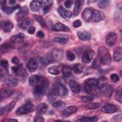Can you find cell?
Wrapping results in <instances>:
<instances>
[{
    "instance_id": "cell-10",
    "label": "cell",
    "mask_w": 122,
    "mask_h": 122,
    "mask_svg": "<svg viewBox=\"0 0 122 122\" xmlns=\"http://www.w3.org/2000/svg\"><path fill=\"white\" fill-rule=\"evenodd\" d=\"M94 52L92 50H89L86 51L83 54L82 60L83 62L86 63H90L92 60L94 56Z\"/></svg>"
},
{
    "instance_id": "cell-52",
    "label": "cell",
    "mask_w": 122,
    "mask_h": 122,
    "mask_svg": "<svg viewBox=\"0 0 122 122\" xmlns=\"http://www.w3.org/2000/svg\"><path fill=\"white\" fill-rule=\"evenodd\" d=\"M0 65L3 68L7 69L9 66V63L8 61L6 60H2L0 61Z\"/></svg>"
},
{
    "instance_id": "cell-38",
    "label": "cell",
    "mask_w": 122,
    "mask_h": 122,
    "mask_svg": "<svg viewBox=\"0 0 122 122\" xmlns=\"http://www.w3.org/2000/svg\"><path fill=\"white\" fill-rule=\"evenodd\" d=\"M16 74L19 77V78L22 81L25 80L27 78L28 75L27 71L23 68H20Z\"/></svg>"
},
{
    "instance_id": "cell-46",
    "label": "cell",
    "mask_w": 122,
    "mask_h": 122,
    "mask_svg": "<svg viewBox=\"0 0 122 122\" xmlns=\"http://www.w3.org/2000/svg\"><path fill=\"white\" fill-rule=\"evenodd\" d=\"M48 71L50 73L53 75H58L60 73L58 67L56 66H52L48 69Z\"/></svg>"
},
{
    "instance_id": "cell-56",
    "label": "cell",
    "mask_w": 122,
    "mask_h": 122,
    "mask_svg": "<svg viewBox=\"0 0 122 122\" xmlns=\"http://www.w3.org/2000/svg\"><path fill=\"white\" fill-rule=\"evenodd\" d=\"M11 61L12 62L16 65H19L20 64V61L19 60V59H18V58L17 57H13L11 60Z\"/></svg>"
},
{
    "instance_id": "cell-4",
    "label": "cell",
    "mask_w": 122,
    "mask_h": 122,
    "mask_svg": "<svg viewBox=\"0 0 122 122\" xmlns=\"http://www.w3.org/2000/svg\"><path fill=\"white\" fill-rule=\"evenodd\" d=\"M97 86V80L94 78H89L85 81L84 88L87 94H91Z\"/></svg>"
},
{
    "instance_id": "cell-2",
    "label": "cell",
    "mask_w": 122,
    "mask_h": 122,
    "mask_svg": "<svg viewBox=\"0 0 122 122\" xmlns=\"http://www.w3.org/2000/svg\"><path fill=\"white\" fill-rule=\"evenodd\" d=\"M35 109L34 105L30 102H27L19 107L16 112V113L18 115H23L27 114L33 111Z\"/></svg>"
},
{
    "instance_id": "cell-61",
    "label": "cell",
    "mask_w": 122,
    "mask_h": 122,
    "mask_svg": "<svg viewBox=\"0 0 122 122\" xmlns=\"http://www.w3.org/2000/svg\"><path fill=\"white\" fill-rule=\"evenodd\" d=\"M7 121H9V122H18V121L16 119H9V120H7Z\"/></svg>"
},
{
    "instance_id": "cell-37",
    "label": "cell",
    "mask_w": 122,
    "mask_h": 122,
    "mask_svg": "<svg viewBox=\"0 0 122 122\" xmlns=\"http://www.w3.org/2000/svg\"><path fill=\"white\" fill-rule=\"evenodd\" d=\"M68 40L69 38L67 36H58L54 37L53 41L54 42L59 43L60 44H65L68 41Z\"/></svg>"
},
{
    "instance_id": "cell-25",
    "label": "cell",
    "mask_w": 122,
    "mask_h": 122,
    "mask_svg": "<svg viewBox=\"0 0 122 122\" xmlns=\"http://www.w3.org/2000/svg\"><path fill=\"white\" fill-rule=\"evenodd\" d=\"M48 105L45 102H42L40 104L37 109V115H42L45 114L48 109Z\"/></svg>"
},
{
    "instance_id": "cell-36",
    "label": "cell",
    "mask_w": 122,
    "mask_h": 122,
    "mask_svg": "<svg viewBox=\"0 0 122 122\" xmlns=\"http://www.w3.org/2000/svg\"><path fill=\"white\" fill-rule=\"evenodd\" d=\"M98 118L97 116H93L92 117H83L81 119L76 120V122H97Z\"/></svg>"
},
{
    "instance_id": "cell-1",
    "label": "cell",
    "mask_w": 122,
    "mask_h": 122,
    "mask_svg": "<svg viewBox=\"0 0 122 122\" xmlns=\"http://www.w3.org/2000/svg\"><path fill=\"white\" fill-rule=\"evenodd\" d=\"M98 55L100 62L104 65L109 64L111 62V56L107 50L104 46H101L98 50Z\"/></svg>"
},
{
    "instance_id": "cell-40",
    "label": "cell",
    "mask_w": 122,
    "mask_h": 122,
    "mask_svg": "<svg viewBox=\"0 0 122 122\" xmlns=\"http://www.w3.org/2000/svg\"><path fill=\"white\" fill-rule=\"evenodd\" d=\"M122 86L120 85L116 89L115 91V98L116 100L122 103Z\"/></svg>"
},
{
    "instance_id": "cell-17",
    "label": "cell",
    "mask_w": 122,
    "mask_h": 122,
    "mask_svg": "<svg viewBox=\"0 0 122 122\" xmlns=\"http://www.w3.org/2000/svg\"><path fill=\"white\" fill-rule=\"evenodd\" d=\"M53 30L55 31H69L70 28L62 23L57 22L53 26Z\"/></svg>"
},
{
    "instance_id": "cell-23",
    "label": "cell",
    "mask_w": 122,
    "mask_h": 122,
    "mask_svg": "<svg viewBox=\"0 0 122 122\" xmlns=\"http://www.w3.org/2000/svg\"><path fill=\"white\" fill-rule=\"evenodd\" d=\"M84 0H78L75 1V6L73 9V14L74 15H78L81 10L83 5L84 4Z\"/></svg>"
},
{
    "instance_id": "cell-57",
    "label": "cell",
    "mask_w": 122,
    "mask_h": 122,
    "mask_svg": "<svg viewBox=\"0 0 122 122\" xmlns=\"http://www.w3.org/2000/svg\"><path fill=\"white\" fill-rule=\"evenodd\" d=\"M36 36L39 38H43L45 36V34L42 31L39 30L37 32Z\"/></svg>"
},
{
    "instance_id": "cell-11",
    "label": "cell",
    "mask_w": 122,
    "mask_h": 122,
    "mask_svg": "<svg viewBox=\"0 0 122 122\" xmlns=\"http://www.w3.org/2000/svg\"><path fill=\"white\" fill-rule=\"evenodd\" d=\"M1 29L5 32H10L13 28V23L9 20H4L1 22Z\"/></svg>"
},
{
    "instance_id": "cell-34",
    "label": "cell",
    "mask_w": 122,
    "mask_h": 122,
    "mask_svg": "<svg viewBox=\"0 0 122 122\" xmlns=\"http://www.w3.org/2000/svg\"><path fill=\"white\" fill-rule=\"evenodd\" d=\"M62 72L65 77H69L71 74V68L70 66L64 65L62 68Z\"/></svg>"
},
{
    "instance_id": "cell-50",
    "label": "cell",
    "mask_w": 122,
    "mask_h": 122,
    "mask_svg": "<svg viewBox=\"0 0 122 122\" xmlns=\"http://www.w3.org/2000/svg\"><path fill=\"white\" fill-rule=\"evenodd\" d=\"M81 98L83 102H89L93 100V97L92 96H81Z\"/></svg>"
},
{
    "instance_id": "cell-53",
    "label": "cell",
    "mask_w": 122,
    "mask_h": 122,
    "mask_svg": "<svg viewBox=\"0 0 122 122\" xmlns=\"http://www.w3.org/2000/svg\"><path fill=\"white\" fill-rule=\"evenodd\" d=\"M22 66V64H19V65H16V66H14L12 67L11 69L12 71L15 73H17V72L19 70V69L21 68Z\"/></svg>"
},
{
    "instance_id": "cell-19",
    "label": "cell",
    "mask_w": 122,
    "mask_h": 122,
    "mask_svg": "<svg viewBox=\"0 0 122 122\" xmlns=\"http://www.w3.org/2000/svg\"><path fill=\"white\" fill-rule=\"evenodd\" d=\"M15 104H16L15 102L14 101H12L6 106H4V107L1 108L0 110V114L1 115H4L9 112H10L14 108Z\"/></svg>"
},
{
    "instance_id": "cell-18",
    "label": "cell",
    "mask_w": 122,
    "mask_h": 122,
    "mask_svg": "<svg viewBox=\"0 0 122 122\" xmlns=\"http://www.w3.org/2000/svg\"><path fill=\"white\" fill-rule=\"evenodd\" d=\"M69 85L71 90L74 93H79L81 91V88L80 84L76 81L71 80L69 82Z\"/></svg>"
},
{
    "instance_id": "cell-20",
    "label": "cell",
    "mask_w": 122,
    "mask_h": 122,
    "mask_svg": "<svg viewBox=\"0 0 122 122\" xmlns=\"http://www.w3.org/2000/svg\"><path fill=\"white\" fill-rule=\"evenodd\" d=\"M117 110L116 106L113 104L106 105L101 109V111L106 113H113Z\"/></svg>"
},
{
    "instance_id": "cell-29",
    "label": "cell",
    "mask_w": 122,
    "mask_h": 122,
    "mask_svg": "<svg viewBox=\"0 0 122 122\" xmlns=\"http://www.w3.org/2000/svg\"><path fill=\"white\" fill-rule=\"evenodd\" d=\"M41 4V1L40 0H33L32 1L30 5V7L31 11L33 12L38 11Z\"/></svg>"
},
{
    "instance_id": "cell-3",
    "label": "cell",
    "mask_w": 122,
    "mask_h": 122,
    "mask_svg": "<svg viewBox=\"0 0 122 122\" xmlns=\"http://www.w3.org/2000/svg\"><path fill=\"white\" fill-rule=\"evenodd\" d=\"M48 87V82H46V81H45L43 84L36 85L33 90V94L35 97L37 99H40L42 97L43 92Z\"/></svg>"
},
{
    "instance_id": "cell-59",
    "label": "cell",
    "mask_w": 122,
    "mask_h": 122,
    "mask_svg": "<svg viewBox=\"0 0 122 122\" xmlns=\"http://www.w3.org/2000/svg\"><path fill=\"white\" fill-rule=\"evenodd\" d=\"M35 28L34 27H30L29 28L28 30V32L29 33L31 34H33L35 31Z\"/></svg>"
},
{
    "instance_id": "cell-14",
    "label": "cell",
    "mask_w": 122,
    "mask_h": 122,
    "mask_svg": "<svg viewBox=\"0 0 122 122\" xmlns=\"http://www.w3.org/2000/svg\"><path fill=\"white\" fill-rule=\"evenodd\" d=\"M59 14L63 18L67 19L71 18L72 16V13L71 11L67 10L62 6H60L58 9Z\"/></svg>"
},
{
    "instance_id": "cell-60",
    "label": "cell",
    "mask_w": 122,
    "mask_h": 122,
    "mask_svg": "<svg viewBox=\"0 0 122 122\" xmlns=\"http://www.w3.org/2000/svg\"><path fill=\"white\" fill-rule=\"evenodd\" d=\"M9 3L10 5H13L16 3V0H10L9 1Z\"/></svg>"
},
{
    "instance_id": "cell-8",
    "label": "cell",
    "mask_w": 122,
    "mask_h": 122,
    "mask_svg": "<svg viewBox=\"0 0 122 122\" xmlns=\"http://www.w3.org/2000/svg\"><path fill=\"white\" fill-rule=\"evenodd\" d=\"M117 41V35L114 32L109 33L106 37L105 42L109 46H113Z\"/></svg>"
},
{
    "instance_id": "cell-26",
    "label": "cell",
    "mask_w": 122,
    "mask_h": 122,
    "mask_svg": "<svg viewBox=\"0 0 122 122\" xmlns=\"http://www.w3.org/2000/svg\"><path fill=\"white\" fill-rule=\"evenodd\" d=\"M113 60L115 61H119L122 58V48L118 47L116 48L113 51Z\"/></svg>"
},
{
    "instance_id": "cell-21",
    "label": "cell",
    "mask_w": 122,
    "mask_h": 122,
    "mask_svg": "<svg viewBox=\"0 0 122 122\" xmlns=\"http://www.w3.org/2000/svg\"><path fill=\"white\" fill-rule=\"evenodd\" d=\"M53 4V2L51 0H42L41 1V8L44 14L47 13L51 7L52 6Z\"/></svg>"
},
{
    "instance_id": "cell-51",
    "label": "cell",
    "mask_w": 122,
    "mask_h": 122,
    "mask_svg": "<svg viewBox=\"0 0 122 122\" xmlns=\"http://www.w3.org/2000/svg\"><path fill=\"white\" fill-rule=\"evenodd\" d=\"M111 78L112 81L114 82H117L119 80V76L117 74H115V73H113V74H111Z\"/></svg>"
},
{
    "instance_id": "cell-6",
    "label": "cell",
    "mask_w": 122,
    "mask_h": 122,
    "mask_svg": "<svg viewBox=\"0 0 122 122\" xmlns=\"http://www.w3.org/2000/svg\"><path fill=\"white\" fill-rule=\"evenodd\" d=\"M18 24L20 28L25 29L30 27V26L32 24V21L29 18L24 17L19 19Z\"/></svg>"
},
{
    "instance_id": "cell-33",
    "label": "cell",
    "mask_w": 122,
    "mask_h": 122,
    "mask_svg": "<svg viewBox=\"0 0 122 122\" xmlns=\"http://www.w3.org/2000/svg\"><path fill=\"white\" fill-rule=\"evenodd\" d=\"M1 10L6 13L8 14H10L11 13H12L15 10L18 9H20V6L19 5H16L13 7H7L6 6H1Z\"/></svg>"
},
{
    "instance_id": "cell-24",
    "label": "cell",
    "mask_w": 122,
    "mask_h": 122,
    "mask_svg": "<svg viewBox=\"0 0 122 122\" xmlns=\"http://www.w3.org/2000/svg\"><path fill=\"white\" fill-rule=\"evenodd\" d=\"M5 81L6 83L9 86H16L19 82V80L18 79L8 76L6 77Z\"/></svg>"
},
{
    "instance_id": "cell-39",
    "label": "cell",
    "mask_w": 122,
    "mask_h": 122,
    "mask_svg": "<svg viewBox=\"0 0 122 122\" xmlns=\"http://www.w3.org/2000/svg\"><path fill=\"white\" fill-rule=\"evenodd\" d=\"M107 83V78L105 77H101L97 80V87L101 90Z\"/></svg>"
},
{
    "instance_id": "cell-31",
    "label": "cell",
    "mask_w": 122,
    "mask_h": 122,
    "mask_svg": "<svg viewBox=\"0 0 122 122\" xmlns=\"http://www.w3.org/2000/svg\"><path fill=\"white\" fill-rule=\"evenodd\" d=\"M29 13V10L27 7L24 6L20 8L19 11L17 13V17L19 19L24 18Z\"/></svg>"
},
{
    "instance_id": "cell-42",
    "label": "cell",
    "mask_w": 122,
    "mask_h": 122,
    "mask_svg": "<svg viewBox=\"0 0 122 122\" xmlns=\"http://www.w3.org/2000/svg\"><path fill=\"white\" fill-rule=\"evenodd\" d=\"M83 69L84 67L80 63H76L73 67V71L75 73L80 74L82 72Z\"/></svg>"
},
{
    "instance_id": "cell-47",
    "label": "cell",
    "mask_w": 122,
    "mask_h": 122,
    "mask_svg": "<svg viewBox=\"0 0 122 122\" xmlns=\"http://www.w3.org/2000/svg\"><path fill=\"white\" fill-rule=\"evenodd\" d=\"M11 46L10 45L7 44V43H3L0 46V50L1 51L3 52V53H5L11 49Z\"/></svg>"
},
{
    "instance_id": "cell-44",
    "label": "cell",
    "mask_w": 122,
    "mask_h": 122,
    "mask_svg": "<svg viewBox=\"0 0 122 122\" xmlns=\"http://www.w3.org/2000/svg\"><path fill=\"white\" fill-rule=\"evenodd\" d=\"M34 18L35 20L37 22H38L39 23V24L41 25V27L44 28L46 26V23L41 16L38 15H35L34 16Z\"/></svg>"
},
{
    "instance_id": "cell-55",
    "label": "cell",
    "mask_w": 122,
    "mask_h": 122,
    "mask_svg": "<svg viewBox=\"0 0 122 122\" xmlns=\"http://www.w3.org/2000/svg\"><path fill=\"white\" fill-rule=\"evenodd\" d=\"M44 118L41 116V115H37L36 117H35L34 119V121L36 122H44Z\"/></svg>"
},
{
    "instance_id": "cell-7",
    "label": "cell",
    "mask_w": 122,
    "mask_h": 122,
    "mask_svg": "<svg viewBox=\"0 0 122 122\" xmlns=\"http://www.w3.org/2000/svg\"><path fill=\"white\" fill-rule=\"evenodd\" d=\"M55 61V60L51 54H46L42 56L40 59V61L43 66H47Z\"/></svg>"
},
{
    "instance_id": "cell-22",
    "label": "cell",
    "mask_w": 122,
    "mask_h": 122,
    "mask_svg": "<svg viewBox=\"0 0 122 122\" xmlns=\"http://www.w3.org/2000/svg\"><path fill=\"white\" fill-rule=\"evenodd\" d=\"M24 34L22 33H19L15 35L12 36L10 38V41L12 43L16 44L24 41Z\"/></svg>"
},
{
    "instance_id": "cell-28",
    "label": "cell",
    "mask_w": 122,
    "mask_h": 122,
    "mask_svg": "<svg viewBox=\"0 0 122 122\" xmlns=\"http://www.w3.org/2000/svg\"><path fill=\"white\" fill-rule=\"evenodd\" d=\"M41 76L37 74H34L31 75L29 79V82L31 86L36 85L41 80Z\"/></svg>"
},
{
    "instance_id": "cell-41",
    "label": "cell",
    "mask_w": 122,
    "mask_h": 122,
    "mask_svg": "<svg viewBox=\"0 0 122 122\" xmlns=\"http://www.w3.org/2000/svg\"><path fill=\"white\" fill-rule=\"evenodd\" d=\"M101 106V104L100 103L98 102H93L89 103L84 106V108L87 110H92L95 109L99 108Z\"/></svg>"
},
{
    "instance_id": "cell-48",
    "label": "cell",
    "mask_w": 122,
    "mask_h": 122,
    "mask_svg": "<svg viewBox=\"0 0 122 122\" xmlns=\"http://www.w3.org/2000/svg\"><path fill=\"white\" fill-rule=\"evenodd\" d=\"M66 56L67 60L70 61H74V59H75V55L71 51H67Z\"/></svg>"
},
{
    "instance_id": "cell-43",
    "label": "cell",
    "mask_w": 122,
    "mask_h": 122,
    "mask_svg": "<svg viewBox=\"0 0 122 122\" xmlns=\"http://www.w3.org/2000/svg\"><path fill=\"white\" fill-rule=\"evenodd\" d=\"M110 2V0H99L97 1V5L101 9H105L107 7Z\"/></svg>"
},
{
    "instance_id": "cell-49",
    "label": "cell",
    "mask_w": 122,
    "mask_h": 122,
    "mask_svg": "<svg viewBox=\"0 0 122 122\" xmlns=\"http://www.w3.org/2000/svg\"><path fill=\"white\" fill-rule=\"evenodd\" d=\"M92 68L95 69H97L98 70H101V65L99 63V61L97 59H95L94 60V61L92 62Z\"/></svg>"
},
{
    "instance_id": "cell-16",
    "label": "cell",
    "mask_w": 122,
    "mask_h": 122,
    "mask_svg": "<svg viewBox=\"0 0 122 122\" xmlns=\"http://www.w3.org/2000/svg\"><path fill=\"white\" fill-rule=\"evenodd\" d=\"M78 110V108L75 106H70L65 108L62 112V116L64 117H68L72 114L76 112Z\"/></svg>"
},
{
    "instance_id": "cell-32",
    "label": "cell",
    "mask_w": 122,
    "mask_h": 122,
    "mask_svg": "<svg viewBox=\"0 0 122 122\" xmlns=\"http://www.w3.org/2000/svg\"><path fill=\"white\" fill-rule=\"evenodd\" d=\"M79 38L84 41H88L91 39V34L85 31H79L77 33Z\"/></svg>"
},
{
    "instance_id": "cell-12",
    "label": "cell",
    "mask_w": 122,
    "mask_h": 122,
    "mask_svg": "<svg viewBox=\"0 0 122 122\" xmlns=\"http://www.w3.org/2000/svg\"><path fill=\"white\" fill-rule=\"evenodd\" d=\"M93 9L92 7L85 8L82 13V17L87 22L90 21L92 20V17Z\"/></svg>"
},
{
    "instance_id": "cell-54",
    "label": "cell",
    "mask_w": 122,
    "mask_h": 122,
    "mask_svg": "<svg viewBox=\"0 0 122 122\" xmlns=\"http://www.w3.org/2000/svg\"><path fill=\"white\" fill-rule=\"evenodd\" d=\"M81 21L79 20H76L73 22V26L74 28H78V27H80L81 26Z\"/></svg>"
},
{
    "instance_id": "cell-13",
    "label": "cell",
    "mask_w": 122,
    "mask_h": 122,
    "mask_svg": "<svg viewBox=\"0 0 122 122\" xmlns=\"http://www.w3.org/2000/svg\"><path fill=\"white\" fill-rule=\"evenodd\" d=\"M100 90L107 97H111L113 93V88L112 86L107 83Z\"/></svg>"
},
{
    "instance_id": "cell-35",
    "label": "cell",
    "mask_w": 122,
    "mask_h": 122,
    "mask_svg": "<svg viewBox=\"0 0 122 122\" xmlns=\"http://www.w3.org/2000/svg\"><path fill=\"white\" fill-rule=\"evenodd\" d=\"M59 93L62 96H65L68 93V90L63 83L58 84Z\"/></svg>"
},
{
    "instance_id": "cell-15",
    "label": "cell",
    "mask_w": 122,
    "mask_h": 122,
    "mask_svg": "<svg viewBox=\"0 0 122 122\" xmlns=\"http://www.w3.org/2000/svg\"><path fill=\"white\" fill-rule=\"evenodd\" d=\"M13 93V90L8 88H3L0 90V100L10 97Z\"/></svg>"
},
{
    "instance_id": "cell-30",
    "label": "cell",
    "mask_w": 122,
    "mask_h": 122,
    "mask_svg": "<svg viewBox=\"0 0 122 122\" xmlns=\"http://www.w3.org/2000/svg\"><path fill=\"white\" fill-rule=\"evenodd\" d=\"M38 67V63L36 60L34 58H31L30 59L28 63V69L30 72L35 71Z\"/></svg>"
},
{
    "instance_id": "cell-5",
    "label": "cell",
    "mask_w": 122,
    "mask_h": 122,
    "mask_svg": "<svg viewBox=\"0 0 122 122\" xmlns=\"http://www.w3.org/2000/svg\"><path fill=\"white\" fill-rule=\"evenodd\" d=\"M48 87L45 90V92L46 91V93L49 96V98L52 100L56 99L60 95L58 85L52 84L51 89L48 90Z\"/></svg>"
},
{
    "instance_id": "cell-9",
    "label": "cell",
    "mask_w": 122,
    "mask_h": 122,
    "mask_svg": "<svg viewBox=\"0 0 122 122\" xmlns=\"http://www.w3.org/2000/svg\"><path fill=\"white\" fill-rule=\"evenodd\" d=\"M105 15L102 11L97 10H93L92 12V20L94 22H99L104 19Z\"/></svg>"
},
{
    "instance_id": "cell-58",
    "label": "cell",
    "mask_w": 122,
    "mask_h": 122,
    "mask_svg": "<svg viewBox=\"0 0 122 122\" xmlns=\"http://www.w3.org/2000/svg\"><path fill=\"white\" fill-rule=\"evenodd\" d=\"M72 2L71 0H66L64 2V5L67 8H70L71 7Z\"/></svg>"
},
{
    "instance_id": "cell-45",
    "label": "cell",
    "mask_w": 122,
    "mask_h": 122,
    "mask_svg": "<svg viewBox=\"0 0 122 122\" xmlns=\"http://www.w3.org/2000/svg\"><path fill=\"white\" fill-rule=\"evenodd\" d=\"M66 105L65 103L61 100H58L52 103V106L57 109H61L64 108Z\"/></svg>"
},
{
    "instance_id": "cell-27",
    "label": "cell",
    "mask_w": 122,
    "mask_h": 122,
    "mask_svg": "<svg viewBox=\"0 0 122 122\" xmlns=\"http://www.w3.org/2000/svg\"><path fill=\"white\" fill-rule=\"evenodd\" d=\"M55 61H60L62 59L63 57V52L62 50L59 49H55L52 51L51 54Z\"/></svg>"
}]
</instances>
